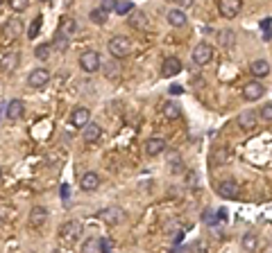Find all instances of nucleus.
I'll return each mask as SVG.
<instances>
[{
    "mask_svg": "<svg viewBox=\"0 0 272 253\" xmlns=\"http://www.w3.org/2000/svg\"><path fill=\"white\" fill-rule=\"evenodd\" d=\"M52 50H54V52H59V54H64L66 50H68V36H64V34H57V36H54Z\"/></svg>",
    "mask_w": 272,
    "mask_h": 253,
    "instance_id": "393cba45",
    "label": "nucleus"
},
{
    "mask_svg": "<svg viewBox=\"0 0 272 253\" xmlns=\"http://www.w3.org/2000/svg\"><path fill=\"white\" fill-rule=\"evenodd\" d=\"M163 116L168 118V120H177V118L182 116V107L175 102H166L163 104Z\"/></svg>",
    "mask_w": 272,
    "mask_h": 253,
    "instance_id": "b1692460",
    "label": "nucleus"
},
{
    "mask_svg": "<svg viewBox=\"0 0 272 253\" xmlns=\"http://www.w3.org/2000/svg\"><path fill=\"white\" fill-rule=\"evenodd\" d=\"M0 7H2V2H0Z\"/></svg>",
    "mask_w": 272,
    "mask_h": 253,
    "instance_id": "4c0bfd02",
    "label": "nucleus"
},
{
    "mask_svg": "<svg viewBox=\"0 0 272 253\" xmlns=\"http://www.w3.org/2000/svg\"><path fill=\"white\" fill-rule=\"evenodd\" d=\"M218 195L223 197V199H238V195H241V185H238V181L234 179H225L218 183Z\"/></svg>",
    "mask_w": 272,
    "mask_h": 253,
    "instance_id": "7ed1b4c3",
    "label": "nucleus"
},
{
    "mask_svg": "<svg viewBox=\"0 0 272 253\" xmlns=\"http://www.w3.org/2000/svg\"><path fill=\"white\" fill-rule=\"evenodd\" d=\"M79 68L84 70V73H95V70L100 68V54L95 52V50L82 52V57H79Z\"/></svg>",
    "mask_w": 272,
    "mask_h": 253,
    "instance_id": "20e7f679",
    "label": "nucleus"
},
{
    "mask_svg": "<svg viewBox=\"0 0 272 253\" xmlns=\"http://www.w3.org/2000/svg\"><path fill=\"white\" fill-rule=\"evenodd\" d=\"M116 14L123 16V14H129V11H134V5L132 2H116Z\"/></svg>",
    "mask_w": 272,
    "mask_h": 253,
    "instance_id": "c756f323",
    "label": "nucleus"
},
{
    "mask_svg": "<svg viewBox=\"0 0 272 253\" xmlns=\"http://www.w3.org/2000/svg\"><path fill=\"white\" fill-rule=\"evenodd\" d=\"M82 235V224L79 222H66L64 226L59 229V238H61V242H66V244H73L75 240Z\"/></svg>",
    "mask_w": 272,
    "mask_h": 253,
    "instance_id": "f03ea898",
    "label": "nucleus"
},
{
    "mask_svg": "<svg viewBox=\"0 0 272 253\" xmlns=\"http://www.w3.org/2000/svg\"><path fill=\"white\" fill-rule=\"evenodd\" d=\"M259 118H263V122H272V104H266L259 111Z\"/></svg>",
    "mask_w": 272,
    "mask_h": 253,
    "instance_id": "473e14b6",
    "label": "nucleus"
},
{
    "mask_svg": "<svg viewBox=\"0 0 272 253\" xmlns=\"http://www.w3.org/2000/svg\"><path fill=\"white\" fill-rule=\"evenodd\" d=\"M263 93H266V86H263L259 79H252L243 86V98L248 100V102H257V100L263 98Z\"/></svg>",
    "mask_w": 272,
    "mask_h": 253,
    "instance_id": "39448f33",
    "label": "nucleus"
},
{
    "mask_svg": "<svg viewBox=\"0 0 272 253\" xmlns=\"http://www.w3.org/2000/svg\"><path fill=\"white\" fill-rule=\"evenodd\" d=\"M23 113H25V104H23V100H11L9 104H7V109H5V116H7V120H20L23 118Z\"/></svg>",
    "mask_w": 272,
    "mask_h": 253,
    "instance_id": "f3484780",
    "label": "nucleus"
},
{
    "mask_svg": "<svg viewBox=\"0 0 272 253\" xmlns=\"http://www.w3.org/2000/svg\"><path fill=\"white\" fill-rule=\"evenodd\" d=\"M91 20H93L95 25H104L107 23V11L104 9H93L91 11Z\"/></svg>",
    "mask_w": 272,
    "mask_h": 253,
    "instance_id": "cd10ccee",
    "label": "nucleus"
},
{
    "mask_svg": "<svg viewBox=\"0 0 272 253\" xmlns=\"http://www.w3.org/2000/svg\"><path fill=\"white\" fill-rule=\"evenodd\" d=\"M79 188L84 190V192H93V190H98L100 188V174H95V172H86V174H82Z\"/></svg>",
    "mask_w": 272,
    "mask_h": 253,
    "instance_id": "6ab92c4d",
    "label": "nucleus"
},
{
    "mask_svg": "<svg viewBox=\"0 0 272 253\" xmlns=\"http://www.w3.org/2000/svg\"><path fill=\"white\" fill-rule=\"evenodd\" d=\"M241 7H243L241 0H220L218 2V11H220L223 18H234L241 11Z\"/></svg>",
    "mask_w": 272,
    "mask_h": 253,
    "instance_id": "9b49d317",
    "label": "nucleus"
},
{
    "mask_svg": "<svg viewBox=\"0 0 272 253\" xmlns=\"http://www.w3.org/2000/svg\"><path fill=\"white\" fill-rule=\"evenodd\" d=\"M45 219H48V210H45L43 206H34V208L30 210V217H27V222H30L32 229H41V226L45 224Z\"/></svg>",
    "mask_w": 272,
    "mask_h": 253,
    "instance_id": "dca6fc26",
    "label": "nucleus"
},
{
    "mask_svg": "<svg viewBox=\"0 0 272 253\" xmlns=\"http://www.w3.org/2000/svg\"><path fill=\"white\" fill-rule=\"evenodd\" d=\"M73 32H75V20L73 18H64V23H61V34L70 36Z\"/></svg>",
    "mask_w": 272,
    "mask_h": 253,
    "instance_id": "c85d7f7f",
    "label": "nucleus"
},
{
    "mask_svg": "<svg viewBox=\"0 0 272 253\" xmlns=\"http://www.w3.org/2000/svg\"><path fill=\"white\" fill-rule=\"evenodd\" d=\"M39 27H41V16H36V18L32 20L30 29H27V39H34V36H36V32H39Z\"/></svg>",
    "mask_w": 272,
    "mask_h": 253,
    "instance_id": "2f4dec72",
    "label": "nucleus"
},
{
    "mask_svg": "<svg viewBox=\"0 0 272 253\" xmlns=\"http://www.w3.org/2000/svg\"><path fill=\"white\" fill-rule=\"evenodd\" d=\"M0 179H2V172H0Z\"/></svg>",
    "mask_w": 272,
    "mask_h": 253,
    "instance_id": "e433bc0d",
    "label": "nucleus"
},
{
    "mask_svg": "<svg viewBox=\"0 0 272 253\" xmlns=\"http://www.w3.org/2000/svg\"><path fill=\"white\" fill-rule=\"evenodd\" d=\"M100 136H102V126H100L98 122H89V125L82 129V138H84L86 145H93V142H98Z\"/></svg>",
    "mask_w": 272,
    "mask_h": 253,
    "instance_id": "4468645a",
    "label": "nucleus"
},
{
    "mask_svg": "<svg viewBox=\"0 0 272 253\" xmlns=\"http://www.w3.org/2000/svg\"><path fill=\"white\" fill-rule=\"evenodd\" d=\"M166 20H168V25H173V27H184V25H186V14H184L182 9H170L168 14H166Z\"/></svg>",
    "mask_w": 272,
    "mask_h": 253,
    "instance_id": "412c9836",
    "label": "nucleus"
},
{
    "mask_svg": "<svg viewBox=\"0 0 272 253\" xmlns=\"http://www.w3.org/2000/svg\"><path fill=\"white\" fill-rule=\"evenodd\" d=\"M250 73L257 79L268 77V75H270V63H268L266 59H257V61H252V66H250Z\"/></svg>",
    "mask_w": 272,
    "mask_h": 253,
    "instance_id": "aec40b11",
    "label": "nucleus"
},
{
    "mask_svg": "<svg viewBox=\"0 0 272 253\" xmlns=\"http://www.w3.org/2000/svg\"><path fill=\"white\" fill-rule=\"evenodd\" d=\"M107 50L114 59H125L129 52H132V41H129L127 36H123V34H116V36L109 39Z\"/></svg>",
    "mask_w": 272,
    "mask_h": 253,
    "instance_id": "f257e3e1",
    "label": "nucleus"
},
{
    "mask_svg": "<svg viewBox=\"0 0 272 253\" xmlns=\"http://www.w3.org/2000/svg\"><path fill=\"white\" fill-rule=\"evenodd\" d=\"M236 122L243 131H252V129H257V125H259V113L252 111V109H248V111H243L241 116H238Z\"/></svg>",
    "mask_w": 272,
    "mask_h": 253,
    "instance_id": "9d476101",
    "label": "nucleus"
},
{
    "mask_svg": "<svg viewBox=\"0 0 272 253\" xmlns=\"http://www.w3.org/2000/svg\"><path fill=\"white\" fill-rule=\"evenodd\" d=\"M89 122H91V111H89V109H86V107H75L73 109V113H70V125L84 129Z\"/></svg>",
    "mask_w": 272,
    "mask_h": 253,
    "instance_id": "f8f14e48",
    "label": "nucleus"
},
{
    "mask_svg": "<svg viewBox=\"0 0 272 253\" xmlns=\"http://www.w3.org/2000/svg\"><path fill=\"white\" fill-rule=\"evenodd\" d=\"M229 158V149L227 147H218V149L211 151V163L213 165H225Z\"/></svg>",
    "mask_w": 272,
    "mask_h": 253,
    "instance_id": "5701e85b",
    "label": "nucleus"
},
{
    "mask_svg": "<svg viewBox=\"0 0 272 253\" xmlns=\"http://www.w3.org/2000/svg\"><path fill=\"white\" fill-rule=\"evenodd\" d=\"M50 50H52V45H36V50H34L36 59H48L50 57Z\"/></svg>",
    "mask_w": 272,
    "mask_h": 253,
    "instance_id": "7c9ffc66",
    "label": "nucleus"
},
{
    "mask_svg": "<svg viewBox=\"0 0 272 253\" xmlns=\"http://www.w3.org/2000/svg\"><path fill=\"white\" fill-rule=\"evenodd\" d=\"M50 82V70L48 68H34L27 75V86L30 88H43Z\"/></svg>",
    "mask_w": 272,
    "mask_h": 253,
    "instance_id": "0eeeda50",
    "label": "nucleus"
},
{
    "mask_svg": "<svg viewBox=\"0 0 272 253\" xmlns=\"http://www.w3.org/2000/svg\"><path fill=\"white\" fill-rule=\"evenodd\" d=\"M18 63H20V57L18 52H5L2 57H0V73H14L16 68H18Z\"/></svg>",
    "mask_w": 272,
    "mask_h": 253,
    "instance_id": "ddd939ff",
    "label": "nucleus"
},
{
    "mask_svg": "<svg viewBox=\"0 0 272 253\" xmlns=\"http://www.w3.org/2000/svg\"><path fill=\"white\" fill-rule=\"evenodd\" d=\"M182 73V61H179L177 57H168L163 59L161 63V75L163 77H175V75Z\"/></svg>",
    "mask_w": 272,
    "mask_h": 253,
    "instance_id": "2eb2a0df",
    "label": "nucleus"
},
{
    "mask_svg": "<svg viewBox=\"0 0 272 253\" xmlns=\"http://www.w3.org/2000/svg\"><path fill=\"white\" fill-rule=\"evenodd\" d=\"M257 247H259V240H257V235L254 233H248L245 238H243V249L248 253H254L257 251Z\"/></svg>",
    "mask_w": 272,
    "mask_h": 253,
    "instance_id": "a878e982",
    "label": "nucleus"
},
{
    "mask_svg": "<svg viewBox=\"0 0 272 253\" xmlns=\"http://www.w3.org/2000/svg\"><path fill=\"white\" fill-rule=\"evenodd\" d=\"M170 93H173V95H182L184 88L182 86H173V88H170Z\"/></svg>",
    "mask_w": 272,
    "mask_h": 253,
    "instance_id": "c9c22d12",
    "label": "nucleus"
},
{
    "mask_svg": "<svg viewBox=\"0 0 272 253\" xmlns=\"http://www.w3.org/2000/svg\"><path fill=\"white\" fill-rule=\"evenodd\" d=\"M102 251V242H100L98 238H89L82 242V249H79V253H100Z\"/></svg>",
    "mask_w": 272,
    "mask_h": 253,
    "instance_id": "4be33fe9",
    "label": "nucleus"
},
{
    "mask_svg": "<svg viewBox=\"0 0 272 253\" xmlns=\"http://www.w3.org/2000/svg\"><path fill=\"white\" fill-rule=\"evenodd\" d=\"M100 219H102L104 224H109V226H116V224H120V222H125V210L116 208V206L104 208L102 213H100Z\"/></svg>",
    "mask_w": 272,
    "mask_h": 253,
    "instance_id": "6e6552de",
    "label": "nucleus"
},
{
    "mask_svg": "<svg viewBox=\"0 0 272 253\" xmlns=\"http://www.w3.org/2000/svg\"><path fill=\"white\" fill-rule=\"evenodd\" d=\"M100 9H104V11H109V9H116V2H114V0H104Z\"/></svg>",
    "mask_w": 272,
    "mask_h": 253,
    "instance_id": "f704fd0d",
    "label": "nucleus"
},
{
    "mask_svg": "<svg viewBox=\"0 0 272 253\" xmlns=\"http://www.w3.org/2000/svg\"><path fill=\"white\" fill-rule=\"evenodd\" d=\"M145 23H148V20H145L143 11H134L132 18H129V25H132V27H145Z\"/></svg>",
    "mask_w": 272,
    "mask_h": 253,
    "instance_id": "bb28decb",
    "label": "nucleus"
},
{
    "mask_svg": "<svg viewBox=\"0 0 272 253\" xmlns=\"http://www.w3.org/2000/svg\"><path fill=\"white\" fill-rule=\"evenodd\" d=\"M23 20H18V18H9L5 25H2V36L5 39H9V41H14V39H18V36H23Z\"/></svg>",
    "mask_w": 272,
    "mask_h": 253,
    "instance_id": "1a4fd4ad",
    "label": "nucleus"
},
{
    "mask_svg": "<svg viewBox=\"0 0 272 253\" xmlns=\"http://www.w3.org/2000/svg\"><path fill=\"white\" fill-rule=\"evenodd\" d=\"M27 5H30L27 0H11V2H9V7L14 11H25V9H27Z\"/></svg>",
    "mask_w": 272,
    "mask_h": 253,
    "instance_id": "72a5a7b5",
    "label": "nucleus"
},
{
    "mask_svg": "<svg viewBox=\"0 0 272 253\" xmlns=\"http://www.w3.org/2000/svg\"><path fill=\"white\" fill-rule=\"evenodd\" d=\"M166 140L163 138H159V136H154V138H148V142H145V154L148 156H159V154H163L166 151Z\"/></svg>",
    "mask_w": 272,
    "mask_h": 253,
    "instance_id": "a211bd4d",
    "label": "nucleus"
},
{
    "mask_svg": "<svg viewBox=\"0 0 272 253\" xmlns=\"http://www.w3.org/2000/svg\"><path fill=\"white\" fill-rule=\"evenodd\" d=\"M213 59V48L209 43H198L193 50V61L198 66H209Z\"/></svg>",
    "mask_w": 272,
    "mask_h": 253,
    "instance_id": "423d86ee",
    "label": "nucleus"
}]
</instances>
